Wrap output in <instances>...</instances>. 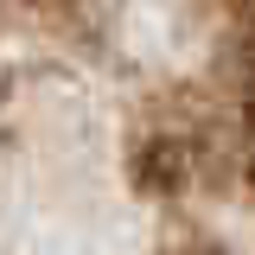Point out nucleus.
I'll list each match as a JSON object with an SVG mask.
<instances>
[{
    "instance_id": "nucleus-1",
    "label": "nucleus",
    "mask_w": 255,
    "mask_h": 255,
    "mask_svg": "<svg viewBox=\"0 0 255 255\" xmlns=\"http://www.w3.org/2000/svg\"><path fill=\"white\" fill-rule=\"evenodd\" d=\"M70 45H83V0H0V166L19 147V109L38 102L45 70H32V51H70Z\"/></svg>"
}]
</instances>
